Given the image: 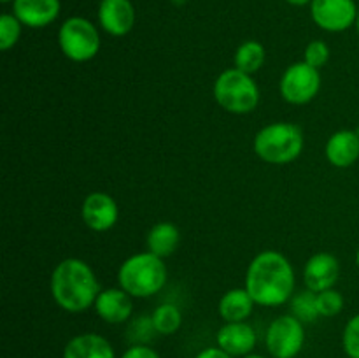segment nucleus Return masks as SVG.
<instances>
[{"instance_id": "c756f323", "label": "nucleus", "mask_w": 359, "mask_h": 358, "mask_svg": "<svg viewBox=\"0 0 359 358\" xmlns=\"http://www.w3.org/2000/svg\"><path fill=\"white\" fill-rule=\"evenodd\" d=\"M242 358H265V357H263V354H255V353H251V354H245V357H242Z\"/></svg>"}, {"instance_id": "9d476101", "label": "nucleus", "mask_w": 359, "mask_h": 358, "mask_svg": "<svg viewBox=\"0 0 359 358\" xmlns=\"http://www.w3.org/2000/svg\"><path fill=\"white\" fill-rule=\"evenodd\" d=\"M118 204L105 192L90 193L81 206V218L84 225L93 232L111 230L118 221Z\"/></svg>"}, {"instance_id": "39448f33", "label": "nucleus", "mask_w": 359, "mask_h": 358, "mask_svg": "<svg viewBox=\"0 0 359 358\" xmlns=\"http://www.w3.org/2000/svg\"><path fill=\"white\" fill-rule=\"evenodd\" d=\"M214 98L231 114H249L259 104V88L251 74L228 69L214 81Z\"/></svg>"}, {"instance_id": "cd10ccee", "label": "nucleus", "mask_w": 359, "mask_h": 358, "mask_svg": "<svg viewBox=\"0 0 359 358\" xmlns=\"http://www.w3.org/2000/svg\"><path fill=\"white\" fill-rule=\"evenodd\" d=\"M195 358H233L230 353H226L224 350H221L219 346H210V347H203L202 351L196 353Z\"/></svg>"}, {"instance_id": "f03ea898", "label": "nucleus", "mask_w": 359, "mask_h": 358, "mask_svg": "<svg viewBox=\"0 0 359 358\" xmlns=\"http://www.w3.org/2000/svg\"><path fill=\"white\" fill-rule=\"evenodd\" d=\"M49 290L56 305L67 312L88 311L102 291L95 270L81 258H65L56 263Z\"/></svg>"}, {"instance_id": "7c9ffc66", "label": "nucleus", "mask_w": 359, "mask_h": 358, "mask_svg": "<svg viewBox=\"0 0 359 358\" xmlns=\"http://www.w3.org/2000/svg\"><path fill=\"white\" fill-rule=\"evenodd\" d=\"M172 2H174L175 6H184V4L188 2V0H172Z\"/></svg>"}, {"instance_id": "c85d7f7f", "label": "nucleus", "mask_w": 359, "mask_h": 358, "mask_svg": "<svg viewBox=\"0 0 359 358\" xmlns=\"http://www.w3.org/2000/svg\"><path fill=\"white\" fill-rule=\"evenodd\" d=\"M287 4H291V6H297V7H304V6H311L312 0H286Z\"/></svg>"}, {"instance_id": "4468645a", "label": "nucleus", "mask_w": 359, "mask_h": 358, "mask_svg": "<svg viewBox=\"0 0 359 358\" xmlns=\"http://www.w3.org/2000/svg\"><path fill=\"white\" fill-rule=\"evenodd\" d=\"M62 11L60 0H14L13 14L23 27L44 28L49 27Z\"/></svg>"}, {"instance_id": "aec40b11", "label": "nucleus", "mask_w": 359, "mask_h": 358, "mask_svg": "<svg viewBox=\"0 0 359 358\" xmlns=\"http://www.w3.org/2000/svg\"><path fill=\"white\" fill-rule=\"evenodd\" d=\"M266 60V49L262 42L258 41H245L237 48L233 55L235 69L248 74H256Z\"/></svg>"}, {"instance_id": "4be33fe9", "label": "nucleus", "mask_w": 359, "mask_h": 358, "mask_svg": "<svg viewBox=\"0 0 359 358\" xmlns=\"http://www.w3.org/2000/svg\"><path fill=\"white\" fill-rule=\"evenodd\" d=\"M318 293L312 290L298 291L291 298V314L297 316L302 323H314L319 318L318 311V300H316Z\"/></svg>"}, {"instance_id": "ddd939ff", "label": "nucleus", "mask_w": 359, "mask_h": 358, "mask_svg": "<svg viewBox=\"0 0 359 358\" xmlns=\"http://www.w3.org/2000/svg\"><path fill=\"white\" fill-rule=\"evenodd\" d=\"M132 295L126 293L121 286L119 288H105L98 293L95 300V312L111 325H119V323L128 321L133 312Z\"/></svg>"}, {"instance_id": "f8f14e48", "label": "nucleus", "mask_w": 359, "mask_h": 358, "mask_svg": "<svg viewBox=\"0 0 359 358\" xmlns=\"http://www.w3.org/2000/svg\"><path fill=\"white\" fill-rule=\"evenodd\" d=\"M340 277V262L332 253H316L305 262L304 283L309 290L325 291L337 284Z\"/></svg>"}, {"instance_id": "9b49d317", "label": "nucleus", "mask_w": 359, "mask_h": 358, "mask_svg": "<svg viewBox=\"0 0 359 358\" xmlns=\"http://www.w3.org/2000/svg\"><path fill=\"white\" fill-rule=\"evenodd\" d=\"M98 25L112 37H123L135 27V7L132 0H100Z\"/></svg>"}, {"instance_id": "2f4dec72", "label": "nucleus", "mask_w": 359, "mask_h": 358, "mask_svg": "<svg viewBox=\"0 0 359 358\" xmlns=\"http://www.w3.org/2000/svg\"><path fill=\"white\" fill-rule=\"evenodd\" d=\"M354 27H356V32H358V35H359V13H358V20H356V25H354Z\"/></svg>"}, {"instance_id": "2eb2a0df", "label": "nucleus", "mask_w": 359, "mask_h": 358, "mask_svg": "<svg viewBox=\"0 0 359 358\" xmlns=\"http://www.w3.org/2000/svg\"><path fill=\"white\" fill-rule=\"evenodd\" d=\"M216 344L231 357L251 354L256 346V332L249 323H224L216 333Z\"/></svg>"}, {"instance_id": "412c9836", "label": "nucleus", "mask_w": 359, "mask_h": 358, "mask_svg": "<svg viewBox=\"0 0 359 358\" xmlns=\"http://www.w3.org/2000/svg\"><path fill=\"white\" fill-rule=\"evenodd\" d=\"M156 333L160 336H172L177 332L182 325V312L174 304H161L154 309L151 314Z\"/></svg>"}, {"instance_id": "5701e85b", "label": "nucleus", "mask_w": 359, "mask_h": 358, "mask_svg": "<svg viewBox=\"0 0 359 358\" xmlns=\"http://www.w3.org/2000/svg\"><path fill=\"white\" fill-rule=\"evenodd\" d=\"M21 21L13 13H4L0 16V49L9 51L18 44L21 37Z\"/></svg>"}, {"instance_id": "20e7f679", "label": "nucleus", "mask_w": 359, "mask_h": 358, "mask_svg": "<svg viewBox=\"0 0 359 358\" xmlns=\"http://www.w3.org/2000/svg\"><path fill=\"white\" fill-rule=\"evenodd\" d=\"M305 146L304 132L290 121H276L263 126L255 137V153L272 165H286L297 160Z\"/></svg>"}, {"instance_id": "1a4fd4ad", "label": "nucleus", "mask_w": 359, "mask_h": 358, "mask_svg": "<svg viewBox=\"0 0 359 358\" xmlns=\"http://www.w3.org/2000/svg\"><path fill=\"white\" fill-rule=\"evenodd\" d=\"M359 7L354 0H312L311 16L321 30L330 34L349 30L356 25Z\"/></svg>"}, {"instance_id": "393cba45", "label": "nucleus", "mask_w": 359, "mask_h": 358, "mask_svg": "<svg viewBox=\"0 0 359 358\" xmlns=\"http://www.w3.org/2000/svg\"><path fill=\"white\" fill-rule=\"evenodd\" d=\"M342 347L349 358H359V314H354L344 326Z\"/></svg>"}, {"instance_id": "b1692460", "label": "nucleus", "mask_w": 359, "mask_h": 358, "mask_svg": "<svg viewBox=\"0 0 359 358\" xmlns=\"http://www.w3.org/2000/svg\"><path fill=\"white\" fill-rule=\"evenodd\" d=\"M316 300H318V311L323 318H333V316L340 314L344 309V304H346L342 293L337 291L335 288L319 291Z\"/></svg>"}, {"instance_id": "72a5a7b5", "label": "nucleus", "mask_w": 359, "mask_h": 358, "mask_svg": "<svg viewBox=\"0 0 359 358\" xmlns=\"http://www.w3.org/2000/svg\"><path fill=\"white\" fill-rule=\"evenodd\" d=\"M0 2H2V4H11V2H14V0H0Z\"/></svg>"}, {"instance_id": "6e6552de", "label": "nucleus", "mask_w": 359, "mask_h": 358, "mask_svg": "<svg viewBox=\"0 0 359 358\" xmlns=\"http://www.w3.org/2000/svg\"><path fill=\"white\" fill-rule=\"evenodd\" d=\"M280 95L293 105H304L314 100L321 90V74L319 69L307 62L291 63L284 70L279 83Z\"/></svg>"}, {"instance_id": "f257e3e1", "label": "nucleus", "mask_w": 359, "mask_h": 358, "mask_svg": "<svg viewBox=\"0 0 359 358\" xmlns=\"http://www.w3.org/2000/svg\"><path fill=\"white\" fill-rule=\"evenodd\" d=\"M294 269L276 249H266L251 260L245 272V290L252 300L265 307H279L294 295Z\"/></svg>"}, {"instance_id": "6ab92c4d", "label": "nucleus", "mask_w": 359, "mask_h": 358, "mask_svg": "<svg viewBox=\"0 0 359 358\" xmlns=\"http://www.w3.org/2000/svg\"><path fill=\"white\" fill-rule=\"evenodd\" d=\"M179 242H181V232L170 221H161V223L154 225L146 239L147 251L160 256V258L174 255Z\"/></svg>"}, {"instance_id": "a878e982", "label": "nucleus", "mask_w": 359, "mask_h": 358, "mask_svg": "<svg viewBox=\"0 0 359 358\" xmlns=\"http://www.w3.org/2000/svg\"><path fill=\"white\" fill-rule=\"evenodd\" d=\"M330 60V48L325 41H312L309 42L307 48L304 51V62H307L309 65L316 67V69H321L328 63Z\"/></svg>"}, {"instance_id": "473e14b6", "label": "nucleus", "mask_w": 359, "mask_h": 358, "mask_svg": "<svg viewBox=\"0 0 359 358\" xmlns=\"http://www.w3.org/2000/svg\"><path fill=\"white\" fill-rule=\"evenodd\" d=\"M356 265H358V269H359V246H358V251H356Z\"/></svg>"}, {"instance_id": "a211bd4d", "label": "nucleus", "mask_w": 359, "mask_h": 358, "mask_svg": "<svg viewBox=\"0 0 359 358\" xmlns=\"http://www.w3.org/2000/svg\"><path fill=\"white\" fill-rule=\"evenodd\" d=\"M255 305L256 302L252 300L245 288H231L219 298L217 312L224 319V323L245 321L255 311Z\"/></svg>"}, {"instance_id": "0eeeda50", "label": "nucleus", "mask_w": 359, "mask_h": 358, "mask_svg": "<svg viewBox=\"0 0 359 358\" xmlns=\"http://www.w3.org/2000/svg\"><path fill=\"white\" fill-rule=\"evenodd\" d=\"M305 323L297 316H277L266 329V350L273 358H294L305 346Z\"/></svg>"}, {"instance_id": "7ed1b4c3", "label": "nucleus", "mask_w": 359, "mask_h": 358, "mask_svg": "<svg viewBox=\"0 0 359 358\" xmlns=\"http://www.w3.org/2000/svg\"><path fill=\"white\" fill-rule=\"evenodd\" d=\"M168 270L163 258L151 251L135 253L121 263L118 283L126 293L135 298H147L161 291L167 284Z\"/></svg>"}, {"instance_id": "423d86ee", "label": "nucleus", "mask_w": 359, "mask_h": 358, "mask_svg": "<svg viewBox=\"0 0 359 358\" xmlns=\"http://www.w3.org/2000/svg\"><path fill=\"white\" fill-rule=\"evenodd\" d=\"M58 46L72 62H90L98 55L102 46L97 25L83 16L67 18L60 25Z\"/></svg>"}, {"instance_id": "f3484780", "label": "nucleus", "mask_w": 359, "mask_h": 358, "mask_svg": "<svg viewBox=\"0 0 359 358\" xmlns=\"http://www.w3.org/2000/svg\"><path fill=\"white\" fill-rule=\"evenodd\" d=\"M63 358H116L114 347L104 336L95 332L74 336L63 347Z\"/></svg>"}, {"instance_id": "bb28decb", "label": "nucleus", "mask_w": 359, "mask_h": 358, "mask_svg": "<svg viewBox=\"0 0 359 358\" xmlns=\"http://www.w3.org/2000/svg\"><path fill=\"white\" fill-rule=\"evenodd\" d=\"M121 358H161V357L154 347L147 346V344H132V346L121 354Z\"/></svg>"}, {"instance_id": "dca6fc26", "label": "nucleus", "mask_w": 359, "mask_h": 358, "mask_svg": "<svg viewBox=\"0 0 359 358\" xmlns=\"http://www.w3.org/2000/svg\"><path fill=\"white\" fill-rule=\"evenodd\" d=\"M325 153L333 167H351L359 158V133L354 130H339L332 133L326 142Z\"/></svg>"}]
</instances>
